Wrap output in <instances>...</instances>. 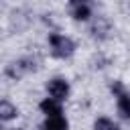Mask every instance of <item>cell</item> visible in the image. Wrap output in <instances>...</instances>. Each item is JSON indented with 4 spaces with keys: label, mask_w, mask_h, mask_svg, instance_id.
<instances>
[{
    "label": "cell",
    "mask_w": 130,
    "mask_h": 130,
    "mask_svg": "<svg viewBox=\"0 0 130 130\" xmlns=\"http://www.w3.org/2000/svg\"><path fill=\"white\" fill-rule=\"evenodd\" d=\"M49 47H51L53 57H57V59H67V57H71L75 53L73 39L67 37V35H61V32L49 35Z\"/></svg>",
    "instance_id": "obj_1"
},
{
    "label": "cell",
    "mask_w": 130,
    "mask_h": 130,
    "mask_svg": "<svg viewBox=\"0 0 130 130\" xmlns=\"http://www.w3.org/2000/svg\"><path fill=\"white\" fill-rule=\"evenodd\" d=\"M69 91H71V85H69V81L65 77H51L47 81V93H49V98L65 102L69 98Z\"/></svg>",
    "instance_id": "obj_2"
},
{
    "label": "cell",
    "mask_w": 130,
    "mask_h": 130,
    "mask_svg": "<svg viewBox=\"0 0 130 130\" xmlns=\"http://www.w3.org/2000/svg\"><path fill=\"white\" fill-rule=\"evenodd\" d=\"M61 104H63V102L47 95V98L39 104V108H41V112L45 114V118H47V116H59V114H63V106H61Z\"/></svg>",
    "instance_id": "obj_3"
},
{
    "label": "cell",
    "mask_w": 130,
    "mask_h": 130,
    "mask_svg": "<svg viewBox=\"0 0 130 130\" xmlns=\"http://www.w3.org/2000/svg\"><path fill=\"white\" fill-rule=\"evenodd\" d=\"M116 98V108H118V114L124 118V120H130V91L122 89L120 93L114 95Z\"/></svg>",
    "instance_id": "obj_4"
},
{
    "label": "cell",
    "mask_w": 130,
    "mask_h": 130,
    "mask_svg": "<svg viewBox=\"0 0 130 130\" xmlns=\"http://www.w3.org/2000/svg\"><path fill=\"white\" fill-rule=\"evenodd\" d=\"M71 16H73V20H77V22L89 20V18H91V8H89V4H87L85 0L71 4Z\"/></svg>",
    "instance_id": "obj_5"
},
{
    "label": "cell",
    "mask_w": 130,
    "mask_h": 130,
    "mask_svg": "<svg viewBox=\"0 0 130 130\" xmlns=\"http://www.w3.org/2000/svg\"><path fill=\"white\" fill-rule=\"evenodd\" d=\"M43 130H69V122L63 114L59 116H47L45 118V124H43Z\"/></svg>",
    "instance_id": "obj_6"
},
{
    "label": "cell",
    "mask_w": 130,
    "mask_h": 130,
    "mask_svg": "<svg viewBox=\"0 0 130 130\" xmlns=\"http://www.w3.org/2000/svg\"><path fill=\"white\" fill-rule=\"evenodd\" d=\"M18 118V108L10 100H0V122H10Z\"/></svg>",
    "instance_id": "obj_7"
},
{
    "label": "cell",
    "mask_w": 130,
    "mask_h": 130,
    "mask_svg": "<svg viewBox=\"0 0 130 130\" xmlns=\"http://www.w3.org/2000/svg\"><path fill=\"white\" fill-rule=\"evenodd\" d=\"M93 130H120V126H118V122H114L112 118L100 116V118H95V122H93Z\"/></svg>",
    "instance_id": "obj_8"
},
{
    "label": "cell",
    "mask_w": 130,
    "mask_h": 130,
    "mask_svg": "<svg viewBox=\"0 0 130 130\" xmlns=\"http://www.w3.org/2000/svg\"><path fill=\"white\" fill-rule=\"evenodd\" d=\"M69 2H71V4H75V2H83V0H69Z\"/></svg>",
    "instance_id": "obj_9"
},
{
    "label": "cell",
    "mask_w": 130,
    "mask_h": 130,
    "mask_svg": "<svg viewBox=\"0 0 130 130\" xmlns=\"http://www.w3.org/2000/svg\"><path fill=\"white\" fill-rule=\"evenodd\" d=\"M41 130H43V128H41Z\"/></svg>",
    "instance_id": "obj_10"
}]
</instances>
